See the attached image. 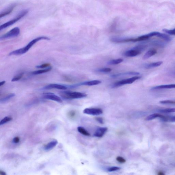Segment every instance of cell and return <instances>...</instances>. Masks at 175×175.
<instances>
[{
    "label": "cell",
    "instance_id": "6da1fadb",
    "mask_svg": "<svg viewBox=\"0 0 175 175\" xmlns=\"http://www.w3.org/2000/svg\"><path fill=\"white\" fill-rule=\"evenodd\" d=\"M42 40H50V38L46 36H41L38 37L32 40V41L29 42L26 46L20 49H17V50L12 51V52L9 53V55L10 56H17L19 55L25 54L26 52H27L29 49L33 46L37 42L40 41Z\"/></svg>",
    "mask_w": 175,
    "mask_h": 175
},
{
    "label": "cell",
    "instance_id": "7a4b0ae2",
    "mask_svg": "<svg viewBox=\"0 0 175 175\" xmlns=\"http://www.w3.org/2000/svg\"><path fill=\"white\" fill-rule=\"evenodd\" d=\"M61 96L66 99H81L85 98L87 95L84 93L77 92L62 91L60 93Z\"/></svg>",
    "mask_w": 175,
    "mask_h": 175
},
{
    "label": "cell",
    "instance_id": "3957f363",
    "mask_svg": "<svg viewBox=\"0 0 175 175\" xmlns=\"http://www.w3.org/2000/svg\"><path fill=\"white\" fill-rule=\"evenodd\" d=\"M29 12V10L27 9L22 10L17 15L16 17L12 20L8 22L5 23L0 26V30L6 29V28L9 27V26L12 25L16 22L20 20L22 17L25 16Z\"/></svg>",
    "mask_w": 175,
    "mask_h": 175
},
{
    "label": "cell",
    "instance_id": "277c9868",
    "mask_svg": "<svg viewBox=\"0 0 175 175\" xmlns=\"http://www.w3.org/2000/svg\"><path fill=\"white\" fill-rule=\"evenodd\" d=\"M140 78L141 77L139 76H134L131 78L123 79V80L114 83L111 86V87L113 88H116L124 85L131 84L135 82L136 80Z\"/></svg>",
    "mask_w": 175,
    "mask_h": 175
},
{
    "label": "cell",
    "instance_id": "5b68a950",
    "mask_svg": "<svg viewBox=\"0 0 175 175\" xmlns=\"http://www.w3.org/2000/svg\"><path fill=\"white\" fill-rule=\"evenodd\" d=\"M20 29L18 27H15L11 30L0 38L1 40L7 39L8 38H15L18 36L20 33Z\"/></svg>",
    "mask_w": 175,
    "mask_h": 175
},
{
    "label": "cell",
    "instance_id": "8992f818",
    "mask_svg": "<svg viewBox=\"0 0 175 175\" xmlns=\"http://www.w3.org/2000/svg\"><path fill=\"white\" fill-rule=\"evenodd\" d=\"M43 98L46 99L54 101L61 103L62 102V100L61 99L58 95L52 93H46L43 94Z\"/></svg>",
    "mask_w": 175,
    "mask_h": 175
},
{
    "label": "cell",
    "instance_id": "52a82bcc",
    "mask_svg": "<svg viewBox=\"0 0 175 175\" xmlns=\"http://www.w3.org/2000/svg\"><path fill=\"white\" fill-rule=\"evenodd\" d=\"M83 113L86 114L92 115H98L103 113V111L99 108H86L85 109Z\"/></svg>",
    "mask_w": 175,
    "mask_h": 175
},
{
    "label": "cell",
    "instance_id": "ba28073f",
    "mask_svg": "<svg viewBox=\"0 0 175 175\" xmlns=\"http://www.w3.org/2000/svg\"><path fill=\"white\" fill-rule=\"evenodd\" d=\"M45 89H56L59 90H65L67 89L66 86L63 85L52 84H50L44 87Z\"/></svg>",
    "mask_w": 175,
    "mask_h": 175
},
{
    "label": "cell",
    "instance_id": "9c48e42d",
    "mask_svg": "<svg viewBox=\"0 0 175 175\" xmlns=\"http://www.w3.org/2000/svg\"><path fill=\"white\" fill-rule=\"evenodd\" d=\"M101 83V81L99 80H93L82 82L80 83V84L74 85V87L75 88L79 86L83 85L88 86H94L100 84Z\"/></svg>",
    "mask_w": 175,
    "mask_h": 175
},
{
    "label": "cell",
    "instance_id": "30bf717a",
    "mask_svg": "<svg viewBox=\"0 0 175 175\" xmlns=\"http://www.w3.org/2000/svg\"><path fill=\"white\" fill-rule=\"evenodd\" d=\"M141 51L134 48L131 50L127 51L125 53V55L128 57H134L140 54Z\"/></svg>",
    "mask_w": 175,
    "mask_h": 175
},
{
    "label": "cell",
    "instance_id": "8fae6325",
    "mask_svg": "<svg viewBox=\"0 0 175 175\" xmlns=\"http://www.w3.org/2000/svg\"><path fill=\"white\" fill-rule=\"evenodd\" d=\"M108 129L107 127H101L97 129L94 135L95 137H103L107 131Z\"/></svg>",
    "mask_w": 175,
    "mask_h": 175
},
{
    "label": "cell",
    "instance_id": "7c38bea8",
    "mask_svg": "<svg viewBox=\"0 0 175 175\" xmlns=\"http://www.w3.org/2000/svg\"><path fill=\"white\" fill-rule=\"evenodd\" d=\"M58 143V141L56 140H54L51 141L50 142H49L48 143L44 146V150L46 151H50Z\"/></svg>",
    "mask_w": 175,
    "mask_h": 175
},
{
    "label": "cell",
    "instance_id": "4fadbf2b",
    "mask_svg": "<svg viewBox=\"0 0 175 175\" xmlns=\"http://www.w3.org/2000/svg\"><path fill=\"white\" fill-rule=\"evenodd\" d=\"M139 74L138 72H123L119 74H114L111 76L112 77H118L123 76H132V75H139Z\"/></svg>",
    "mask_w": 175,
    "mask_h": 175
},
{
    "label": "cell",
    "instance_id": "5bb4252c",
    "mask_svg": "<svg viewBox=\"0 0 175 175\" xmlns=\"http://www.w3.org/2000/svg\"><path fill=\"white\" fill-rule=\"evenodd\" d=\"M15 5H11V6L9 7L6 9H5L3 11L1 12V15H0V18L6 16L7 15H9L13 10L14 8H15Z\"/></svg>",
    "mask_w": 175,
    "mask_h": 175
},
{
    "label": "cell",
    "instance_id": "9a60e30c",
    "mask_svg": "<svg viewBox=\"0 0 175 175\" xmlns=\"http://www.w3.org/2000/svg\"><path fill=\"white\" fill-rule=\"evenodd\" d=\"M157 52V51L155 49H150L144 54L143 57V59L144 60L148 59V58L152 57V56L155 55V54H156Z\"/></svg>",
    "mask_w": 175,
    "mask_h": 175
},
{
    "label": "cell",
    "instance_id": "2e32d148",
    "mask_svg": "<svg viewBox=\"0 0 175 175\" xmlns=\"http://www.w3.org/2000/svg\"><path fill=\"white\" fill-rule=\"evenodd\" d=\"M172 88H175V84L163 85L157 86L153 87L152 88V89L155 90L161 89H172Z\"/></svg>",
    "mask_w": 175,
    "mask_h": 175
},
{
    "label": "cell",
    "instance_id": "e0dca14e",
    "mask_svg": "<svg viewBox=\"0 0 175 175\" xmlns=\"http://www.w3.org/2000/svg\"><path fill=\"white\" fill-rule=\"evenodd\" d=\"M162 63L163 62H162V61H159L148 64L145 65V68L147 69L156 68V67L160 66L161 65H162Z\"/></svg>",
    "mask_w": 175,
    "mask_h": 175
},
{
    "label": "cell",
    "instance_id": "ac0fdd59",
    "mask_svg": "<svg viewBox=\"0 0 175 175\" xmlns=\"http://www.w3.org/2000/svg\"><path fill=\"white\" fill-rule=\"evenodd\" d=\"M52 70V67L50 66L45 69L36 70L31 72L32 74L34 75H39V74L46 73Z\"/></svg>",
    "mask_w": 175,
    "mask_h": 175
},
{
    "label": "cell",
    "instance_id": "d6986e66",
    "mask_svg": "<svg viewBox=\"0 0 175 175\" xmlns=\"http://www.w3.org/2000/svg\"><path fill=\"white\" fill-rule=\"evenodd\" d=\"M164 117H165V116L162 115H161L157 113H155L151 114L149 116H148L146 118L145 120L146 121H150L155 119L157 117H159L162 119V118H163Z\"/></svg>",
    "mask_w": 175,
    "mask_h": 175
},
{
    "label": "cell",
    "instance_id": "ffe728a7",
    "mask_svg": "<svg viewBox=\"0 0 175 175\" xmlns=\"http://www.w3.org/2000/svg\"><path fill=\"white\" fill-rule=\"evenodd\" d=\"M123 61V59H121V58H119V59L113 60H112L109 61L107 64L109 65H117L122 62Z\"/></svg>",
    "mask_w": 175,
    "mask_h": 175
},
{
    "label": "cell",
    "instance_id": "44dd1931",
    "mask_svg": "<svg viewBox=\"0 0 175 175\" xmlns=\"http://www.w3.org/2000/svg\"><path fill=\"white\" fill-rule=\"evenodd\" d=\"M77 130L79 133L83 135L86 136H90L91 134L86 131L85 129L82 127H79L77 128Z\"/></svg>",
    "mask_w": 175,
    "mask_h": 175
},
{
    "label": "cell",
    "instance_id": "7402d4cb",
    "mask_svg": "<svg viewBox=\"0 0 175 175\" xmlns=\"http://www.w3.org/2000/svg\"><path fill=\"white\" fill-rule=\"evenodd\" d=\"M157 37L162 39L166 41L170 42L171 40V38L168 35L160 33Z\"/></svg>",
    "mask_w": 175,
    "mask_h": 175
},
{
    "label": "cell",
    "instance_id": "603a6c76",
    "mask_svg": "<svg viewBox=\"0 0 175 175\" xmlns=\"http://www.w3.org/2000/svg\"><path fill=\"white\" fill-rule=\"evenodd\" d=\"M15 96V93H10V94L7 95L6 97H4V98L1 99V100H0V102H1V103H3V102H6L10 99H11L13 98Z\"/></svg>",
    "mask_w": 175,
    "mask_h": 175
},
{
    "label": "cell",
    "instance_id": "cb8c5ba5",
    "mask_svg": "<svg viewBox=\"0 0 175 175\" xmlns=\"http://www.w3.org/2000/svg\"><path fill=\"white\" fill-rule=\"evenodd\" d=\"M160 112L163 113H168L175 112V108H168L161 109Z\"/></svg>",
    "mask_w": 175,
    "mask_h": 175
},
{
    "label": "cell",
    "instance_id": "d4e9b609",
    "mask_svg": "<svg viewBox=\"0 0 175 175\" xmlns=\"http://www.w3.org/2000/svg\"><path fill=\"white\" fill-rule=\"evenodd\" d=\"M12 120V118L11 117L8 116L6 117L3 118V119L1 120V122H0V125H1L5 124V123H7L8 122L11 121Z\"/></svg>",
    "mask_w": 175,
    "mask_h": 175
},
{
    "label": "cell",
    "instance_id": "484cf974",
    "mask_svg": "<svg viewBox=\"0 0 175 175\" xmlns=\"http://www.w3.org/2000/svg\"><path fill=\"white\" fill-rule=\"evenodd\" d=\"M24 73L23 72L18 74V75L15 76L12 78L11 81L12 82H17L18 81L22 78L23 76Z\"/></svg>",
    "mask_w": 175,
    "mask_h": 175
},
{
    "label": "cell",
    "instance_id": "4316f807",
    "mask_svg": "<svg viewBox=\"0 0 175 175\" xmlns=\"http://www.w3.org/2000/svg\"><path fill=\"white\" fill-rule=\"evenodd\" d=\"M162 120L165 121L175 122V116L171 117H165Z\"/></svg>",
    "mask_w": 175,
    "mask_h": 175
},
{
    "label": "cell",
    "instance_id": "83f0119b",
    "mask_svg": "<svg viewBox=\"0 0 175 175\" xmlns=\"http://www.w3.org/2000/svg\"><path fill=\"white\" fill-rule=\"evenodd\" d=\"M163 31L171 35H175V29L173 30H168L164 29Z\"/></svg>",
    "mask_w": 175,
    "mask_h": 175
},
{
    "label": "cell",
    "instance_id": "f1b7e54d",
    "mask_svg": "<svg viewBox=\"0 0 175 175\" xmlns=\"http://www.w3.org/2000/svg\"><path fill=\"white\" fill-rule=\"evenodd\" d=\"M160 103L162 104H175V101L164 100L160 101Z\"/></svg>",
    "mask_w": 175,
    "mask_h": 175
},
{
    "label": "cell",
    "instance_id": "f546056e",
    "mask_svg": "<svg viewBox=\"0 0 175 175\" xmlns=\"http://www.w3.org/2000/svg\"><path fill=\"white\" fill-rule=\"evenodd\" d=\"M68 117L71 119H73L75 117L76 115V112L75 111H70L68 113Z\"/></svg>",
    "mask_w": 175,
    "mask_h": 175
},
{
    "label": "cell",
    "instance_id": "4dcf8cb0",
    "mask_svg": "<svg viewBox=\"0 0 175 175\" xmlns=\"http://www.w3.org/2000/svg\"><path fill=\"white\" fill-rule=\"evenodd\" d=\"M50 64L48 63H45L42 65H38V66H36V68H48V67L50 66Z\"/></svg>",
    "mask_w": 175,
    "mask_h": 175
},
{
    "label": "cell",
    "instance_id": "1f68e13d",
    "mask_svg": "<svg viewBox=\"0 0 175 175\" xmlns=\"http://www.w3.org/2000/svg\"><path fill=\"white\" fill-rule=\"evenodd\" d=\"M121 169V168L118 167H112L109 168L107 169L108 171L109 172H113V171H115L118 170H119Z\"/></svg>",
    "mask_w": 175,
    "mask_h": 175
},
{
    "label": "cell",
    "instance_id": "d6a6232c",
    "mask_svg": "<svg viewBox=\"0 0 175 175\" xmlns=\"http://www.w3.org/2000/svg\"><path fill=\"white\" fill-rule=\"evenodd\" d=\"M112 70L111 68H104L100 69L98 70L99 72H110Z\"/></svg>",
    "mask_w": 175,
    "mask_h": 175
},
{
    "label": "cell",
    "instance_id": "836d02e7",
    "mask_svg": "<svg viewBox=\"0 0 175 175\" xmlns=\"http://www.w3.org/2000/svg\"><path fill=\"white\" fill-rule=\"evenodd\" d=\"M116 160H117L118 162L121 163H124L126 162V160H125L124 158H123L122 157L120 156H118L117 157Z\"/></svg>",
    "mask_w": 175,
    "mask_h": 175
},
{
    "label": "cell",
    "instance_id": "e575fe53",
    "mask_svg": "<svg viewBox=\"0 0 175 175\" xmlns=\"http://www.w3.org/2000/svg\"><path fill=\"white\" fill-rule=\"evenodd\" d=\"M20 139L18 137H14L13 139V142L15 143H18L20 142Z\"/></svg>",
    "mask_w": 175,
    "mask_h": 175
},
{
    "label": "cell",
    "instance_id": "d590c367",
    "mask_svg": "<svg viewBox=\"0 0 175 175\" xmlns=\"http://www.w3.org/2000/svg\"><path fill=\"white\" fill-rule=\"evenodd\" d=\"M95 119L97 120L98 122L101 124L103 123V119L101 117H97L95 118Z\"/></svg>",
    "mask_w": 175,
    "mask_h": 175
},
{
    "label": "cell",
    "instance_id": "8d00e7d4",
    "mask_svg": "<svg viewBox=\"0 0 175 175\" xmlns=\"http://www.w3.org/2000/svg\"><path fill=\"white\" fill-rule=\"evenodd\" d=\"M0 174L1 175H6V172H5L4 171H0Z\"/></svg>",
    "mask_w": 175,
    "mask_h": 175
},
{
    "label": "cell",
    "instance_id": "74e56055",
    "mask_svg": "<svg viewBox=\"0 0 175 175\" xmlns=\"http://www.w3.org/2000/svg\"><path fill=\"white\" fill-rule=\"evenodd\" d=\"M5 83H6V81H2V82H0V86H3V84H5Z\"/></svg>",
    "mask_w": 175,
    "mask_h": 175
},
{
    "label": "cell",
    "instance_id": "f35d334b",
    "mask_svg": "<svg viewBox=\"0 0 175 175\" xmlns=\"http://www.w3.org/2000/svg\"></svg>",
    "mask_w": 175,
    "mask_h": 175
}]
</instances>
